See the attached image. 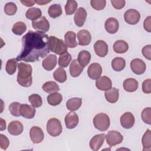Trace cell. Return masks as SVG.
<instances>
[{
	"label": "cell",
	"instance_id": "32",
	"mask_svg": "<svg viewBox=\"0 0 151 151\" xmlns=\"http://www.w3.org/2000/svg\"><path fill=\"white\" fill-rule=\"evenodd\" d=\"M126 66V61L122 57H116L111 61V67L116 71L123 70Z\"/></svg>",
	"mask_w": 151,
	"mask_h": 151
},
{
	"label": "cell",
	"instance_id": "35",
	"mask_svg": "<svg viewBox=\"0 0 151 151\" xmlns=\"http://www.w3.org/2000/svg\"><path fill=\"white\" fill-rule=\"evenodd\" d=\"M62 13L63 10L60 4H53L49 7L48 10L49 16L52 18H55L60 17Z\"/></svg>",
	"mask_w": 151,
	"mask_h": 151
},
{
	"label": "cell",
	"instance_id": "12",
	"mask_svg": "<svg viewBox=\"0 0 151 151\" xmlns=\"http://www.w3.org/2000/svg\"><path fill=\"white\" fill-rule=\"evenodd\" d=\"M102 73V67L97 63L91 64L87 69V74L88 77L92 80H97Z\"/></svg>",
	"mask_w": 151,
	"mask_h": 151
},
{
	"label": "cell",
	"instance_id": "28",
	"mask_svg": "<svg viewBox=\"0 0 151 151\" xmlns=\"http://www.w3.org/2000/svg\"><path fill=\"white\" fill-rule=\"evenodd\" d=\"M91 60L90 53L86 50H83L78 53V62L84 68L87 66Z\"/></svg>",
	"mask_w": 151,
	"mask_h": 151
},
{
	"label": "cell",
	"instance_id": "15",
	"mask_svg": "<svg viewBox=\"0 0 151 151\" xmlns=\"http://www.w3.org/2000/svg\"><path fill=\"white\" fill-rule=\"evenodd\" d=\"M96 54L100 57H104L108 54V45L103 40H98L94 44Z\"/></svg>",
	"mask_w": 151,
	"mask_h": 151
},
{
	"label": "cell",
	"instance_id": "42",
	"mask_svg": "<svg viewBox=\"0 0 151 151\" xmlns=\"http://www.w3.org/2000/svg\"><path fill=\"white\" fill-rule=\"evenodd\" d=\"M21 104L18 102H12L9 106V110L11 114L15 117H19L21 115L20 107Z\"/></svg>",
	"mask_w": 151,
	"mask_h": 151
},
{
	"label": "cell",
	"instance_id": "17",
	"mask_svg": "<svg viewBox=\"0 0 151 151\" xmlns=\"http://www.w3.org/2000/svg\"><path fill=\"white\" fill-rule=\"evenodd\" d=\"M78 44L82 46L88 45L91 41V35L90 32L86 29H81L77 32Z\"/></svg>",
	"mask_w": 151,
	"mask_h": 151
},
{
	"label": "cell",
	"instance_id": "18",
	"mask_svg": "<svg viewBox=\"0 0 151 151\" xmlns=\"http://www.w3.org/2000/svg\"><path fill=\"white\" fill-rule=\"evenodd\" d=\"M23 125L18 120H14L9 123L8 126V131L11 135L18 136L21 134L23 132Z\"/></svg>",
	"mask_w": 151,
	"mask_h": 151
},
{
	"label": "cell",
	"instance_id": "44",
	"mask_svg": "<svg viewBox=\"0 0 151 151\" xmlns=\"http://www.w3.org/2000/svg\"><path fill=\"white\" fill-rule=\"evenodd\" d=\"M141 117L142 120L147 124H151V109L150 107H146L144 109L141 113Z\"/></svg>",
	"mask_w": 151,
	"mask_h": 151
},
{
	"label": "cell",
	"instance_id": "39",
	"mask_svg": "<svg viewBox=\"0 0 151 151\" xmlns=\"http://www.w3.org/2000/svg\"><path fill=\"white\" fill-rule=\"evenodd\" d=\"M71 55L68 52H65L60 55L58 58V65L61 67H67L71 62Z\"/></svg>",
	"mask_w": 151,
	"mask_h": 151
},
{
	"label": "cell",
	"instance_id": "43",
	"mask_svg": "<svg viewBox=\"0 0 151 151\" xmlns=\"http://www.w3.org/2000/svg\"><path fill=\"white\" fill-rule=\"evenodd\" d=\"M17 11V6L14 2H8L5 5L4 12L7 15H14Z\"/></svg>",
	"mask_w": 151,
	"mask_h": 151
},
{
	"label": "cell",
	"instance_id": "41",
	"mask_svg": "<svg viewBox=\"0 0 151 151\" xmlns=\"http://www.w3.org/2000/svg\"><path fill=\"white\" fill-rule=\"evenodd\" d=\"M28 100L31 105L34 107H40L42 104L41 97L37 94H33L29 96Z\"/></svg>",
	"mask_w": 151,
	"mask_h": 151
},
{
	"label": "cell",
	"instance_id": "8",
	"mask_svg": "<svg viewBox=\"0 0 151 151\" xmlns=\"http://www.w3.org/2000/svg\"><path fill=\"white\" fill-rule=\"evenodd\" d=\"M32 26L35 30L44 32H47L50 29L49 21L44 16L41 17L40 18L32 21Z\"/></svg>",
	"mask_w": 151,
	"mask_h": 151
},
{
	"label": "cell",
	"instance_id": "24",
	"mask_svg": "<svg viewBox=\"0 0 151 151\" xmlns=\"http://www.w3.org/2000/svg\"><path fill=\"white\" fill-rule=\"evenodd\" d=\"M106 100L110 103H114L117 101L119 97V89L113 87L106 91L104 93Z\"/></svg>",
	"mask_w": 151,
	"mask_h": 151
},
{
	"label": "cell",
	"instance_id": "21",
	"mask_svg": "<svg viewBox=\"0 0 151 151\" xmlns=\"http://www.w3.org/2000/svg\"><path fill=\"white\" fill-rule=\"evenodd\" d=\"M35 109L32 105L22 104L20 107L21 115L26 119H32L35 114Z\"/></svg>",
	"mask_w": 151,
	"mask_h": 151
},
{
	"label": "cell",
	"instance_id": "29",
	"mask_svg": "<svg viewBox=\"0 0 151 151\" xmlns=\"http://www.w3.org/2000/svg\"><path fill=\"white\" fill-rule=\"evenodd\" d=\"M82 100L81 98L74 97L67 100L66 102V107L70 111H76L78 110L81 106Z\"/></svg>",
	"mask_w": 151,
	"mask_h": 151
},
{
	"label": "cell",
	"instance_id": "49",
	"mask_svg": "<svg viewBox=\"0 0 151 151\" xmlns=\"http://www.w3.org/2000/svg\"><path fill=\"white\" fill-rule=\"evenodd\" d=\"M111 3L115 9H120L124 6L126 2L124 0H111Z\"/></svg>",
	"mask_w": 151,
	"mask_h": 151
},
{
	"label": "cell",
	"instance_id": "13",
	"mask_svg": "<svg viewBox=\"0 0 151 151\" xmlns=\"http://www.w3.org/2000/svg\"><path fill=\"white\" fill-rule=\"evenodd\" d=\"M120 123L124 129H130L134 124V117L130 112H126L123 113L120 117Z\"/></svg>",
	"mask_w": 151,
	"mask_h": 151
},
{
	"label": "cell",
	"instance_id": "51",
	"mask_svg": "<svg viewBox=\"0 0 151 151\" xmlns=\"http://www.w3.org/2000/svg\"><path fill=\"white\" fill-rule=\"evenodd\" d=\"M20 2L22 5H24L27 7L32 6L34 5H35V4L36 3L35 1H25V0L22 1V0H21Z\"/></svg>",
	"mask_w": 151,
	"mask_h": 151
},
{
	"label": "cell",
	"instance_id": "11",
	"mask_svg": "<svg viewBox=\"0 0 151 151\" xmlns=\"http://www.w3.org/2000/svg\"><path fill=\"white\" fill-rule=\"evenodd\" d=\"M105 136L106 135L104 133L98 134L94 136L91 138L89 143V146L90 148L94 151L99 150L101 148L104 142Z\"/></svg>",
	"mask_w": 151,
	"mask_h": 151
},
{
	"label": "cell",
	"instance_id": "5",
	"mask_svg": "<svg viewBox=\"0 0 151 151\" xmlns=\"http://www.w3.org/2000/svg\"><path fill=\"white\" fill-rule=\"evenodd\" d=\"M46 129L50 136L52 137L58 136L60 135L63 130L61 123L57 118H51L48 120L47 123Z\"/></svg>",
	"mask_w": 151,
	"mask_h": 151
},
{
	"label": "cell",
	"instance_id": "20",
	"mask_svg": "<svg viewBox=\"0 0 151 151\" xmlns=\"http://www.w3.org/2000/svg\"><path fill=\"white\" fill-rule=\"evenodd\" d=\"M57 63V56L54 54H50L46 57V58L42 61V65L45 70L47 71H51L56 66Z\"/></svg>",
	"mask_w": 151,
	"mask_h": 151
},
{
	"label": "cell",
	"instance_id": "2",
	"mask_svg": "<svg viewBox=\"0 0 151 151\" xmlns=\"http://www.w3.org/2000/svg\"><path fill=\"white\" fill-rule=\"evenodd\" d=\"M18 83L24 87H30L32 83V69L31 65L30 64L21 62L18 64Z\"/></svg>",
	"mask_w": 151,
	"mask_h": 151
},
{
	"label": "cell",
	"instance_id": "31",
	"mask_svg": "<svg viewBox=\"0 0 151 151\" xmlns=\"http://www.w3.org/2000/svg\"><path fill=\"white\" fill-rule=\"evenodd\" d=\"M142 143L143 145V151H149L151 149V131L150 129H147L144 133L142 139Z\"/></svg>",
	"mask_w": 151,
	"mask_h": 151
},
{
	"label": "cell",
	"instance_id": "50",
	"mask_svg": "<svg viewBox=\"0 0 151 151\" xmlns=\"http://www.w3.org/2000/svg\"><path fill=\"white\" fill-rule=\"evenodd\" d=\"M143 27L146 31L149 32H151V17L150 16H148L145 18L143 22Z\"/></svg>",
	"mask_w": 151,
	"mask_h": 151
},
{
	"label": "cell",
	"instance_id": "1",
	"mask_svg": "<svg viewBox=\"0 0 151 151\" xmlns=\"http://www.w3.org/2000/svg\"><path fill=\"white\" fill-rule=\"evenodd\" d=\"M49 37L44 32L29 31L22 37V49L17 61L35 62L50 53Z\"/></svg>",
	"mask_w": 151,
	"mask_h": 151
},
{
	"label": "cell",
	"instance_id": "23",
	"mask_svg": "<svg viewBox=\"0 0 151 151\" xmlns=\"http://www.w3.org/2000/svg\"><path fill=\"white\" fill-rule=\"evenodd\" d=\"M83 69L84 67L79 64L77 59H74L71 61L70 65V74L73 77H77L81 74Z\"/></svg>",
	"mask_w": 151,
	"mask_h": 151
},
{
	"label": "cell",
	"instance_id": "27",
	"mask_svg": "<svg viewBox=\"0 0 151 151\" xmlns=\"http://www.w3.org/2000/svg\"><path fill=\"white\" fill-rule=\"evenodd\" d=\"M128 49L129 45L124 40H117L113 44V50L115 52L118 54L125 53Z\"/></svg>",
	"mask_w": 151,
	"mask_h": 151
},
{
	"label": "cell",
	"instance_id": "22",
	"mask_svg": "<svg viewBox=\"0 0 151 151\" xmlns=\"http://www.w3.org/2000/svg\"><path fill=\"white\" fill-rule=\"evenodd\" d=\"M106 31L110 34H115L119 29V24L118 21L114 18H108L104 24Z\"/></svg>",
	"mask_w": 151,
	"mask_h": 151
},
{
	"label": "cell",
	"instance_id": "16",
	"mask_svg": "<svg viewBox=\"0 0 151 151\" xmlns=\"http://www.w3.org/2000/svg\"><path fill=\"white\" fill-rule=\"evenodd\" d=\"M96 87L101 91H106L111 88L112 82L107 76H100L96 81Z\"/></svg>",
	"mask_w": 151,
	"mask_h": 151
},
{
	"label": "cell",
	"instance_id": "6",
	"mask_svg": "<svg viewBox=\"0 0 151 151\" xmlns=\"http://www.w3.org/2000/svg\"><path fill=\"white\" fill-rule=\"evenodd\" d=\"M106 142L110 147L114 146L121 143L123 141V137L122 134L116 130H110L105 136Z\"/></svg>",
	"mask_w": 151,
	"mask_h": 151
},
{
	"label": "cell",
	"instance_id": "34",
	"mask_svg": "<svg viewBox=\"0 0 151 151\" xmlns=\"http://www.w3.org/2000/svg\"><path fill=\"white\" fill-rule=\"evenodd\" d=\"M54 78L58 82L63 83L67 80V74L63 67L57 68L53 73Z\"/></svg>",
	"mask_w": 151,
	"mask_h": 151
},
{
	"label": "cell",
	"instance_id": "4",
	"mask_svg": "<svg viewBox=\"0 0 151 151\" xmlns=\"http://www.w3.org/2000/svg\"><path fill=\"white\" fill-rule=\"evenodd\" d=\"M93 122L94 127L102 132L107 130L110 124L109 117L103 113L96 114L93 118Z\"/></svg>",
	"mask_w": 151,
	"mask_h": 151
},
{
	"label": "cell",
	"instance_id": "48",
	"mask_svg": "<svg viewBox=\"0 0 151 151\" xmlns=\"http://www.w3.org/2000/svg\"><path fill=\"white\" fill-rule=\"evenodd\" d=\"M143 55L148 60H151V45H147L143 47L142 50Z\"/></svg>",
	"mask_w": 151,
	"mask_h": 151
},
{
	"label": "cell",
	"instance_id": "52",
	"mask_svg": "<svg viewBox=\"0 0 151 151\" xmlns=\"http://www.w3.org/2000/svg\"><path fill=\"white\" fill-rule=\"evenodd\" d=\"M0 120H1V127H0V130L2 131L5 130L6 129V122L5 120H4L3 119L0 118Z\"/></svg>",
	"mask_w": 151,
	"mask_h": 151
},
{
	"label": "cell",
	"instance_id": "14",
	"mask_svg": "<svg viewBox=\"0 0 151 151\" xmlns=\"http://www.w3.org/2000/svg\"><path fill=\"white\" fill-rule=\"evenodd\" d=\"M64 121L66 127L68 129H72L78 125L79 122L78 116L77 113L71 111L65 116Z\"/></svg>",
	"mask_w": 151,
	"mask_h": 151
},
{
	"label": "cell",
	"instance_id": "47",
	"mask_svg": "<svg viewBox=\"0 0 151 151\" xmlns=\"http://www.w3.org/2000/svg\"><path fill=\"white\" fill-rule=\"evenodd\" d=\"M9 145V140L7 137L2 134H0V146L3 150H6Z\"/></svg>",
	"mask_w": 151,
	"mask_h": 151
},
{
	"label": "cell",
	"instance_id": "9",
	"mask_svg": "<svg viewBox=\"0 0 151 151\" xmlns=\"http://www.w3.org/2000/svg\"><path fill=\"white\" fill-rule=\"evenodd\" d=\"M130 66L132 71L137 75L143 74L146 70V64L140 58H134L130 62Z\"/></svg>",
	"mask_w": 151,
	"mask_h": 151
},
{
	"label": "cell",
	"instance_id": "25",
	"mask_svg": "<svg viewBox=\"0 0 151 151\" xmlns=\"http://www.w3.org/2000/svg\"><path fill=\"white\" fill-rule=\"evenodd\" d=\"M64 42L67 47L75 48L77 46L78 43L76 41V35L73 31H67L64 35Z\"/></svg>",
	"mask_w": 151,
	"mask_h": 151
},
{
	"label": "cell",
	"instance_id": "37",
	"mask_svg": "<svg viewBox=\"0 0 151 151\" xmlns=\"http://www.w3.org/2000/svg\"><path fill=\"white\" fill-rule=\"evenodd\" d=\"M27 29L25 24L22 21H18L13 25L12 28V32L17 35H22Z\"/></svg>",
	"mask_w": 151,
	"mask_h": 151
},
{
	"label": "cell",
	"instance_id": "30",
	"mask_svg": "<svg viewBox=\"0 0 151 151\" xmlns=\"http://www.w3.org/2000/svg\"><path fill=\"white\" fill-rule=\"evenodd\" d=\"M42 90L48 93H57L60 90V87L58 85L55 81H50L45 82L42 86Z\"/></svg>",
	"mask_w": 151,
	"mask_h": 151
},
{
	"label": "cell",
	"instance_id": "26",
	"mask_svg": "<svg viewBox=\"0 0 151 151\" xmlns=\"http://www.w3.org/2000/svg\"><path fill=\"white\" fill-rule=\"evenodd\" d=\"M123 86L125 91L127 92H134L137 89L139 83L136 79L129 78L124 81Z\"/></svg>",
	"mask_w": 151,
	"mask_h": 151
},
{
	"label": "cell",
	"instance_id": "53",
	"mask_svg": "<svg viewBox=\"0 0 151 151\" xmlns=\"http://www.w3.org/2000/svg\"><path fill=\"white\" fill-rule=\"evenodd\" d=\"M35 2H36V3H37V4L40 5H45V4H47L49 3V2H50L51 1H41V0H40V1H35Z\"/></svg>",
	"mask_w": 151,
	"mask_h": 151
},
{
	"label": "cell",
	"instance_id": "10",
	"mask_svg": "<svg viewBox=\"0 0 151 151\" xmlns=\"http://www.w3.org/2000/svg\"><path fill=\"white\" fill-rule=\"evenodd\" d=\"M31 140L34 143H40L44 139V134L42 129L38 126H32L29 131Z\"/></svg>",
	"mask_w": 151,
	"mask_h": 151
},
{
	"label": "cell",
	"instance_id": "33",
	"mask_svg": "<svg viewBox=\"0 0 151 151\" xmlns=\"http://www.w3.org/2000/svg\"><path fill=\"white\" fill-rule=\"evenodd\" d=\"M41 11L38 8H31L28 9L25 14L27 18L33 21H35L40 18L41 16Z\"/></svg>",
	"mask_w": 151,
	"mask_h": 151
},
{
	"label": "cell",
	"instance_id": "7",
	"mask_svg": "<svg viewBox=\"0 0 151 151\" xmlns=\"http://www.w3.org/2000/svg\"><path fill=\"white\" fill-rule=\"evenodd\" d=\"M124 18L127 24L135 25L139 22L140 19V14L136 9H129L124 12Z\"/></svg>",
	"mask_w": 151,
	"mask_h": 151
},
{
	"label": "cell",
	"instance_id": "45",
	"mask_svg": "<svg viewBox=\"0 0 151 151\" xmlns=\"http://www.w3.org/2000/svg\"><path fill=\"white\" fill-rule=\"evenodd\" d=\"M90 4L94 9L100 11L105 8L106 1L105 0H91L90 1Z\"/></svg>",
	"mask_w": 151,
	"mask_h": 151
},
{
	"label": "cell",
	"instance_id": "40",
	"mask_svg": "<svg viewBox=\"0 0 151 151\" xmlns=\"http://www.w3.org/2000/svg\"><path fill=\"white\" fill-rule=\"evenodd\" d=\"M77 2L76 1L69 0L67 1L65 5V11L67 15H70L74 14L77 8Z\"/></svg>",
	"mask_w": 151,
	"mask_h": 151
},
{
	"label": "cell",
	"instance_id": "36",
	"mask_svg": "<svg viewBox=\"0 0 151 151\" xmlns=\"http://www.w3.org/2000/svg\"><path fill=\"white\" fill-rule=\"evenodd\" d=\"M63 100V96L59 93H54L49 94L47 96V101L51 106L58 105Z\"/></svg>",
	"mask_w": 151,
	"mask_h": 151
},
{
	"label": "cell",
	"instance_id": "19",
	"mask_svg": "<svg viewBox=\"0 0 151 151\" xmlns=\"http://www.w3.org/2000/svg\"><path fill=\"white\" fill-rule=\"evenodd\" d=\"M87 17V11L83 7H80L76 11L74 16V21L77 27H82Z\"/></svg>",
	"mask_w": 151,
	"mask_h": 151
},
{
	"label": "cell",
	"instance_id": "38",
	"mask_svg": "<svg viewBox=\"0 0 151 151\" xmlns=\"http://www.w3.org/2000/svg\"><path fill=\"white\" fill-rule=\"evenodd\" d=\"M17 61V60L15 58H11L7 61L5 66V70L8 74L12 75L15 73L17 67L18 66Z\"/></svg>",
	"mask_w": 151,
	"mask_h": 151
},
{
	"label": "cell",
	"instance_id": "46",
	"mask_svg": "<svg viewBox=\"0 0 151 151\" xmlns=\"http://www.w3.org/2000/svg\"><path fill=\"white\" fill-rule=\"evenodd\" d=\"M142 91L146 94L151 93V80L150 78L145 80L142 83Z\"/></svg>",
	"mask_w": 151,
	"mask_h": 151
},
{
	"label": "cell",
	"instance_id": "3",
	"mask_svg": "<svg viewBox=\"0 0 151 151\" xmlns=\"http://www.w3.org/2000/svg\"><path fill=\"white\" fill-rule=\"evenodd\" d=\"M50 50L57 55H61L67 51V47L63 40L54 36L48 38Z\"/></svg>",
	"mask_w": 151,
	"mask_h": 151
}]
</instances>
